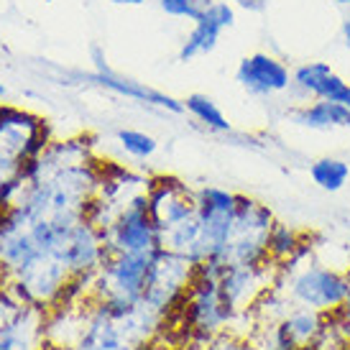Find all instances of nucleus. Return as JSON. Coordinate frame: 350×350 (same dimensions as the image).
I'll return each mask as SVG.
<instances>
[{
    "label": "nucleus",
    "instance_id": "obj_1",
    "mask_svg": "<svg viewBox=\"0 0 350 350\" xmlns=\"http://www.w3.org/2000/svg\"><path fill=\"white\" fill-rule=\"evenodd\" d=\"M169 317L146 301L85 299L77 338L67 350H148L164 332Z\"/></svg>",
    "mask_w": 350,
    "mask_h": 350
},
{
    "label": "nucleus",
    "instance_id": "obj_2",
    "mask_svg": "<svg viewBox=\"0 0 350 350\" xmlns=\"http://www.w3.org/2000/svg\"><path fill=\"white\" fill-rule=\"evenodd\" d=\"M348 284V271L314 258V245L307 238L299 251L279 266L273 286L294 307H307L322 314H338Z\"/></svg>",
    "mask_w": 350,
    "mask_h": 350
},
{
    "label": "nucleus",
    "instance_id": "obj_3",
    "mask_svg": "<svg viewBox=\"0 0 350 350\" xmlns=\"http://www.w3.org/2000/svg\"><path fill=\"white\" fill-rule=\"evenodd\" d=\"M223 269L225 263L220 261H204L195 266V279L176 312L189 335L204 345L228 335L230 327H235L233 312L225 307L220 297V284H217V276L223 273Z\"/></svg>",
    "mask_w": 350,
    "mask_h": 350
},
{
    "label": "nucleus",
    "instance_id": "obj_4",
    "mask_svg": "<svg viewBox=\"0 0 350 350\" xmlns=\"http://www.w3.org/2000/svg\"><path fill=\"white\" fill-rule=\"evenodd\" d=\"M51 141L46 118L26 107L0 105V174L18 176Z\"/></svg>",
    "mask_w": 350,
    "mask_h": 350
},
{
    "label": "nucleus",
    "instance_id": "obj_5",
    "mask_svg": "<svg viewBox=\"0 0 350 350\" xmlns=\"http://www.w3.org/2000/svg\"><path fill=\"white\" fill-rule=\"evenodd\" d=\"M276 225V215L269 204L253 197L238 195L233 233L228 241L220 263H238V266H261L269 263V235Z\"/></svg>",
    "mask_w": 350,
    "mask_h": 350
},
{
    "label": "nucleus",
    "instance_id": "obj_6",
    "mask_svg": "<svg viewBox=\"0 0 350 350\" xmlns=\"http://www.w3.org/2000/svg\"><path fill=\"white\" fill-rule=\"evenodd\" d=\"M151 256L154 253H107L103 266L92 276L90 299L126 304L141 301L146 292Z\"/></svg>",
    "mask_w": 350,
    "mask_h": 350
},
{
    "label": "nucleus",
    "instance_id": "obj_7",
    "mask_svg": "<svg viewBox=\"0 0 350 350\" xmlns=\"http://www.w3.org/2000/svg\"><path fill=\"white\" fill-rule=\"evenodd\" d=\"M103 233L107 253H154L161 248V235L148 213V195L136 192L118 210L116 220Z\"/></svg>",
    "mask_w": 350,
    "mask_h": 350
},
{
    "label": "nucleus",
    "instance_id": "obj_8",
    "mask_svg": "<svg viewBox=\"0 0 350 350\" xmlns=\"http://www.w3.org/2000/svg\"><path fill=\"white\" fill-rule=\"evenodd\" d=\"M235 210H238V195L230 189L210 185L195 189V217L200 223L204 261H220L223 258L230 233H233Z\"/></svg>",
    "mask_w": 350,
    "mask_h": 350
},
{
    "label": "nucleus",
    "instance_id": "obj_9",
    "mask_svg": "<svg viewBox=\"0 0 350 350\" xmlns=\"http://www.w3.org/2000/svg\"><path fill=\"white\" fill-rule=\"evenodd\" d=\"M192 279H195V266L192 263L182 256H176V253L166 251V248H159L151 256L144 301L151 310L172 320L182 307Z\"/></svg>",
    "mask_w": 350,
    "mask_h": 350
},
{
    "label": "nucleus",
    "instance_id": "obj_10",
    "mask_svg": "<svg viewBox=\"0 0 350 350\" xmlns=\"http://www.w3.org/2000/svg\"><path fill=\"white\" fill-rule=\"evenodd\" d=\"M276 263H261V266H238V263H225L223 273L217 276L220 284V297L225 307L233 312L235 322L251 317L256 301L269 292L276 282Z\"/></svg>",
    "mask_w": 350,
    "mask_h": 350
},
{
    "label": "nucleus",
    "instance_id": "obj_11",
    "mask_svg": "<svg viewBox=\"0 0 350 350\" xmlns=\"http://www.w3.org/2000/svg\"><path fill=\"white\" fill-rule=\"evenodd\" d=\"M46 348V312L18 301L8 289L0 292V350Z\"/></svg>",
    "mask_w": 350,
    "mask_h": 350
},
{
    "label": "nucleus",
    "instance_id": "obj_12",
    "mask_svg": "<svg viewBox=\"0 0 350 350\" xmlns=\"http://www.w3.org/2000/svg\"><path fill=\"white\" fill-rule=\"evenodd\" d=\"M148 213L154 217L159 235L195 217V189L179 176H151L148 179Z\"/></svg>",
    "mask_w": 350,
    "mask_h": 350
},
{
    "label": "nucleus",
    "instance_id": "obj_13",
    "mask_svg": "<svg viewBox=\"0 0 350 350\" xmlns=\"http://www.w3.org/2000/svg\"><path fill=\"white\" fill-rule=\"evenodd\" d=\"M235 82L245 95L266 100L292 90V69L284 59L273 57L269 51H256L238 62Z\"/></svg>",
    "mask_w": 350,
    "mask_h": 350
},
{
    "label": "nucleus",
    "instance_id": "obj_14",
    "mask_svg": "<svg viewBox=\"0 0 350 350\" xmlns=\"http://www.w3.org/2000/svg\"><path fill=\"white\" fill-rule=\"evenodd\" d=\"M235 23V8L233 3H225V0H215L210 8H204L200 16L195 18L192 31L185 36L182 46L176 51V59L187 64V62H195L197 57H207L217 49L223 31L233 29Z\"/></svg>",
    "mask_w": 350,
    "mask_h": 350
},
{
    "label": "nucleus",
    "instance_id": "obj_15",
    "mask_svg": "<svg viewBox=\"0 0 350 350\" xmlns=\"http://www.w3.org/2000/svg\"><path fill=\"white\" fill-rule=\"evenodd\" d=\"M77 77L82 82H90V85H98L103 90H110V92H116L120 98H128V100H136L141 105H148V107H161V110H169V113H187L185 110V100L174 98V95H169V92H161V90L156 88H148L146 82H138L133 77H126V75H120L116 69L107 64L105 69H100V72H77Z\"/></svg>",
    "mask_w": 350,
    "mask_h": 350
},
{
    "label": "nucleus",
    "instance_id": "obj_16",
    "mask_svg": "<svg viewBox=\"0 0 350 350\" xmlns=\"http://www.w3.org/2000/svg\"><path fill=\"white\" fill-rule=\"evenodd\" d=\"M348 88V79L338 75L335 67L325 59H310L297 69H292V90L289 92L301 103H307V100L342 103Z\"/></svg>",
    "mask_w": 350,
    "mask_h": 350
},
{
    "label": "nucleus",
    "instance_id": "obj_17",
    "mask_svg": "<svg viewBox=\"0 0 350 350\" xmlns=\"http://www.w3.org/2000/svg\"><path fill=\"white\" fill-rule=\"evenodd\" d=\"M105 256L107 251L98 225H92L88 217H82V220H77V223L72 225L62 263L72 271L75 279H79V276H92L103 266Z\"/></svg>",
    "mask_w": 350,
    "mask_h": 350
},
{
    "label": "nucleus",
    "instance_id": "obj_18",
    "mask_svg": "<svg viewBox=\"0 0 350 350\" xmlns=\"http://www.w3.org/2000/svg\"><path fill=\"white\" fill-rule=\"evenodd\" d=\"M330 317L332 314H322V312L307 310V307H292L271 327H276V332H282L284 338L294 342L297 348L312 350L314 345H320L327 338Z\"/></svg>",
    "mask_w": 350,
    "mask_h": 350
},
{
    "label": "nucleus",
    "instance_id": "obj_19",
    "mask_svg": "<svg viewBox=\"0 0 350 350\" xmlns=\"http://www.w3.org/2000/svg\"><path fill=\"white\" fill-rule=\"evenodd\" d=\"M286 118L294 126L310 128V131H335V128H350V110L342 103L330 100H307L294 105Z\"/></svg>",
    "mask_w": 350,
    "mask_h": 350
},
{
    "label": "nucleus",
    "instance_id": "obj_20",
    "mask_svg": "<svg viewBox=\"0 0 350 350\" xmlns=\"http://www.w3.org/2000/svg\"><path fill=\"white\" fill-rule=\"evenodd\" d=\"M185 110L195 118L200 126H204L207 131H213V133H230V131H233L228 116L220 110V105H217L210 95H202V92H192V95H187Z\"/></svg>",
    "mask_w": 350,
    "mask_h": 350
},
{
    "label": "nucleus",
    "instance_id": "obj_21",
    "mask_svg": "<svg viewBox=\"0 0 350 350\" xmlns=\"http://www.w3.org/2000/svg\"><path fill=\"white\" fill-rule=\"evenodd\" d=\"M310 179L325 192H340L350 179V164L335 156H325L310 164Z\"/></svg>",
    "mask_w": 350,
    "mask_h": 350
},
{
    "label": "nucleus",
    "instance_id": "obj_22",
    "mask_svg": "<svg viewBox=\"0 0 350 350\" xmlns=\"http://www.w3.org/2000/svg\"><path fill=\"white\" fill-rule=\"evenodd\" d=\"M307 238H310V235H304L301 230L292 228V225L276 220L271 235H269V261L276 263V266H282L284 261H289L294 253L299 251L301 243H304Z\"/></svg>",
    "mask_w": 350,
    "mask_h": 350
},
{
    "label": "nucleus",
    "instance_id": "obj_23",
    "mask_svg": "<svg viewBox=\"0 0 350 350\" xmlns=\"http://www.w3.org/2000/svg\"><path fill=\"white\" fill-rule=\"evenodd\" d=\"M116 141L128 156H133L138 161H146L159 151V141L151 133H144V131H136V128H120L116 133Z\"/></svg>",
    "mask_w": 350,
    "mask_h": 350
},
{
    "label": "nucleus",
    "instance_id": "obj_24",
    "mask_svg": "<svg viewBox=\"0 0 350 350\" xmlns=\"http://www.w3.org/2000/svg\"><path fill=\"white\" fill-rule=\"evenodd\" d=\"M159 8L164 10L169 18H185L195 21L200 16V5L197 0H156Z\"/></svg>",
    "mask_w": 350,
    "mask_h": 350
},
{
    "label": "nucleus",
    "instance_id": "obj_25",
    "mask_svg": "<svg viewBox=\"0 0 350 350\" xmlns=\"http://www.w3.org/2000/svg\"><path fill=\"white\" fill-rule=\"evenodd\" d=\"M21 187H23V179L18 176H5L0 174V213H5L10 204L18 200Z\"/></svg>",
    "mask_w": 350,
    "mask_h": 350
},
{
    "label": "nucleus",
    "instance_id": "obj_26",
    "mask_svg": "<svg viewBox=\"0 0 350 350\" xmlns=\"http://www.w3.org/2000/svg\"><path fill=\"white\" fill-rule=\"evenodd\" d=\"M207 350H256L251 340H245V338H238V335H223V338H217L207 345Z\"/></svg>",
    "mask_w": 350,
    "mask_h": 350
},
{
    "label": "nucleus",
    "instance_id": "obj_27",
    "mask_svg": "<svg viewBox=\"0 0 350 350\" xmlns=\"http://www.w3.org/2000/svg\"><path fill=\"white\" fill-rule=\"evenodd\" d=\"M332 320H335L342 338L350 342V284H348V292H345V299H342L340 310H338V314H332Z\"/></svg>",
    "mask_w": 350,
    "mask_h": 350
},
{
    "label": "nucleus",
    "instance_id": "obj_28",
    "mask_svg": "<svg viewBox=\"0 0 350 350\" xmlns=\"http://www.w3.org/2000/svg\"><path fill=\"white\" fill-rule=\"evenodd\" d=\"M340 36H342V44H345V49L350 51V18L342 21V26H340Z\"/></svg>",
    "mask_w": 350,
    "mask_h": 350
},
{
    "label": "nucleus",
    "instance_id": "obj_29",
    "mask_svg": "<svg viewBox=\"0 0 350 350\" xmlns=\"http://www.w3.org/2000/svg\"><path fill=\"white\" fill-rule=\"evenodd\" d=\"M113 5H126V8H133V5H144L146 0H110Z\"/></svg>",
    "mask_w": 350,
    "mask_h": 350
},
{
    "label": "nucleus",
    "instance_id": "obj_30",
    "mask_svg": "<svg viewBox=\"0 0 350 350\" xmlns=\"http://www.w3.org/2000/svg\"><path fill=\"white\" fill-rule=\"evenodd\" d=\"M332 3H335V5H340V8H348L350 5V0H332Z\"/></svg>",
    "mask_w": 350,
    "mask_h": 350
},
{
    "label": "nucleus",
    "instance_id": "obj_31",
    "mask_svg": "<svg viewBox=\"0 0 350 350\" xmlns=\"http://www.w3.org/2000/svg\"><path fill=\"white\" fill-rule=\"evenodd\" d=\"M342 105L350 110V88H348V92H345V98H342Z\"/></svg>",
    "mask_w": 350,
    "mask_h": 350
},
{
    "label": "nucleus",
    "instance_id": "obj_32",
    "mask_svg": "<svg viewBox=\"0 0 350 350\" xmlns=\"http://www.w3.org/2000/svg\"><path fill=\"white\" fill-rule=\"evenodd\" d=\"M5 95H8V88H5V85H3V82H0V100L5 98Z\"/></svg>",
    "mask_w": 350,
    "mask_h": 350
},
{
    "label": "nucleus",
    "instance_id": "obj_33",
    "mask_svg": "<svg viewBox=\"0 0 350 350\" xmlns=\"http://www.w3.org/2000/svg\"><path fill=\"white\" fill-rule=\"evenodd\" d=\"M225 3H233V5H241V3H243V0H225Z\"/></svg>",
    "mask_w": 350,
    "mask_h": 350
},
{
    "label": "nucleus",
    "instance_id": "obj_34",
    "mask_svg": "<svg viewBox=\"0 0 350 350\" xmlns=\"http://www.w3.org/2000/svg\"><path fill=\"white\" fill-rule=\"evenodd\" d=\"M342 350H350V345H345V348H342Z\"/></svg>",
    "mask_w": 350,
    "mask_h": 350
}]
</instances>
